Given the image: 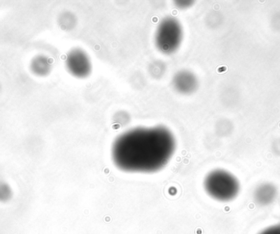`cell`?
Segmentation results:
<instances>
[{"instance_id": "6da1fadb", "label": "cell", "mask_w": 280, "mask_h": 234, "mask_svg": "<svg viewBox=\"0 0 280 234\" xmlns=\"http://www.w3.org/2000/svg\"><path fill=\"white\" fill-rule=\"evenodd\" d=\"M175 148L174 135L166 127H138L115 139L112 161L125 172L154 173L168 164Z\"/></svg>"}, {"instance_id": "9c48e42d", "label": "cell", "mask_w": 280, "mask_h": 234, "mask_svg": "<svg viewBox=\"0 0 280 234\" xmlns=\"http://www.w3.org/2000/svg\"><path fill=\"white\" fill-rule=\"evenodd\" d=\"M272 25L274 27V29L280 31V13H276L273 17Z\"/></svg>"}, {"instance_id": "52a82bcc", "label": "cell", "mask_w": 280, "mask_h": 234, "mask_svg": "<svg viewBox=\"0 0 280 234\" xmlns=\"http://www.w3.org/2000/svg\"><path fill=\"white\" fill-rule=\"evenodd\" d=\"M13 197V191L5 183L0 182V202H8Z\"/></svg>"}, {"instance_id": "277c9868", "label": "cell", "mask_w": 280, "mask_h": 234, "mask_svg": "<svg viewBox=\"0 0 280 234\" xmlns=\"http://www.w3.org/2000/svg\"><path fill=\"white\" fill-rule=\"evenodd\" d=\"M66 64L69 72L80 79L89 77L93 70L90 58L87 53L81 48H74L69 53Z\"/></svg>"}, {"instance_id": "7a4b0ae2", "label": "cell", "mask_w": 280, "mask_h": 234, "mask_svg": "<svg viewBox=\"0 0 280 234\" xmlns=\"http://www.w3.org/2000/svg\"><path fill=\"white\" fill-rule=\"evenodd\" d=\"M206 193L221 202L233 201L240 193V183L232 173L216 169L208 173L204 179Z\"/></svg>"}, {"instance_id": "30bf717a", "label": "cell", "mask_w": 280, "mask_h": 234, "mask_svg": "<svg viewBox=\"0 0 280 234\" xmlns=\"http://www.w3.org/2000/svg\"><path fill=\"white\" fill-rule=\"evenodd\" d=\"M176 4H178V5H176L177 7H178L179 9H187L188 7H190L193 5V1H178V2H176Z\"/></svg>"}, {"instance_id": "3957f363", "label": "cell", "mask_w": 280, "mask_h": 234, "mask_svg": "<svg viewBox=\"0 0 280 234\" xmlns=\"http://www.w3.org/2000/svg\"><path fill=\"white\" fill-rule=\"evenodd\" d=\"M184 30L181 21L173 17H165L158 24L154 36L155 45L159 52L171 55L181 48Z\"/></svg>"}, {"instance_id": "8992f818", "label": "cell", "mask_w": 280, "mask_h": 234, "mask_svg": "<svg viewBox=\"0 0 280 234\" xmlns=\"http://www.w3.org/2000/svg\"><path fill=\"white\" fill-rule=\"evenodd\" d=\"M278 197V189L274 184L270 182L262 183L254 190V201L261 206L271 205Z\"/></svg>"}, {"instance_id": "8fae6325", "label": "cell", "mask_w": 280, "mask_h": 234, "mask_svg": "<svg viewBox=\"0 0 280 234\" xmlns=\"http://www.w3.org/2000/svg\"><path fill=\"white\" fill-rule=\"evenodd\" d=\"M279 142H280V139H279Z\"/></svg>"}, {"instance_id": "5b68a950", "label": "cell", "mask_w": 280, "mask_h": 234, "mask_svg": "<svg viewBox=\"0 0 280 234\" xmlns=\"http://www.w3.org/2000/svg\"><path fill=\"white\" fill-rule=\"evenodd\" d=\"M172 86L182 95H191L199 87V81L194 73L189 70H181L173 76Z\"/></svg>"}, {"instance_id": "ba28073f", "label": "cell", "mask_w": 280, "mask_h": 234, "mask_svg": "<svg viewBox=\"0 0 280 234\" xmlns=\"http://www.w3.org/2000/svg\"><path fill=\"white\" fill-rule=\"evenodd\" d=\"M259 234H280V223L262 230Z\"/></svg>"}]
</instances>
